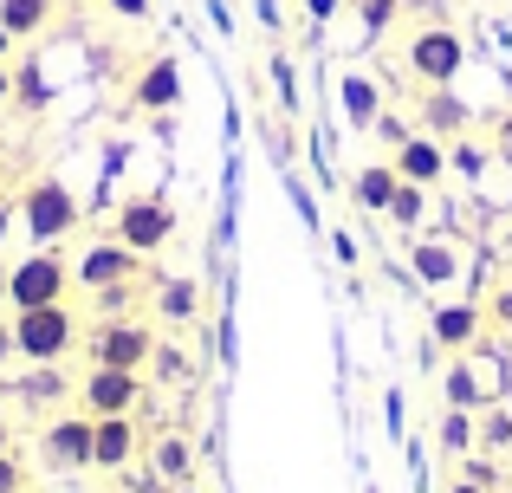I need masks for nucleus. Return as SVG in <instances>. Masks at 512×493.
<instances>
[{"label": "nucleus", "instance_id": "a211bd4d", "mask_svg": "<svg viewBox=\"0 0 512 493\" xmlns=\"http://www.w3.org/2000/svg\"><path fill=\"white\" fill-rule=\"evenodd\" d=\"M150 474H156V487L195 481V435H182V429L156 435V442H150Z\"/></svg>", "mask_w": 512, "mask_h": 493}, {"label": "nucleus", "instance_id": "9d476101", "mask_svg": "<svg viewBox=\"0 0 512 493\" xmlns=\"http://www.w3.org/2000/svg\"><path fill=\"white\" fill-rule=\"evenodd\" d=\"M143 455V429L137 416H91V468L98 474H124Z\"/></svg>", "mask_w": 512, "mask_h": 493}, {"label": "nucleus", "instance_id": "c9c22d12", "mask_svg": "<svg viewBox=\"0 0 512 493\" xmlns=\"http://www.w3.org/2000/svg\"><path fill=\"white\" fill-rule=\"evenodd\" d=\"M13 221H20V208L7 202V195H0V247H7V234H13Z\"/></svg>", "mask_w": 512, "mask_h": 493}, {"label": "nucleus", "instance_id": "a19ab883", "mask_svg": "<svg viewBox=\"0 0 512 493\" xmlns=\"http://www.w3.org/2000/svg\"><path fill=\"white\" fill-rule=\"evenodd\" d=\"M13 46H20V39H13L7 26H0V65H7V52H13Z\"/></svg>", "mask_w": 512, "mask_h": 493}, {"label": "nucleus", "instance_id": "0eeeda50", "mask_svg": "<svg viewBox=\"0 0 512 493\" xmlns=\"http://www.w3.org/2000/svg\"><path fill=\"white\" fill-rule=\"evenodd\" d=\"M124 279H143V253H130L117 234H98V241L78 247V260H72L78 292H104V286H124Z\"/></svg>", "mask_w": 512, "mask_h": 493}, {"label": "nucleus", "instance_id": "393cba45", "mask_svg": "<svg viewBox=\"0 0 512 493\" xmlns=\"http://www.w3.org/2000/svg\"><path fill=\"white\" fill-rule=\"evenodd\" d=\"M350 13H357V26H363V39H383L389 26L402 20V0H344Z\"/></svg>", "mask_w": 512, "mask_h": 493}, {"label": "nucleus", "instance_id": "473e14b6", "mask_svg": "<svg viewBox=\"0 0 512 493\" xmlns=\"http://www.w3.org/2000/svg\"><path fill=\"white\" fill-rule=\"evenodd\" d=\"M26 487V474H20V461L7 455V448H0V493H20Z\"/></svg>", "mask_w": 512, "mask_h": 493}, {"label": "nucleus", "instance_id": "79ce46f5", "mask_svg": "<svg viewBox=\"0 0 512 493\" xmlns=\"http://www.w3.org/2000/svg\"><path fill=\"white\" fill-rule=\"evenodd\" d=\"M163 493H201V487H195V481H182V487H163Z\"/></svg>", "mask_w": 512, "mask_h": 493}, {"label": "nucleus", "instance_id": "b1692460", "mask_svg": "<svg viewBox=\"0 0 512 493\" xmlns=\"http://www.w3.org/2000/svg\"><path fill=\"white\" fill-rule=\"evenodd\" d=\"M389 221H396L402 234H415L428 221V189L422 182H396V202H389Z\"/></svg>", "mask_w": 512, "mask_h": 493}, {"label": "nucleus", "instance_id": "412c9836", "mask_svg": "<svg viewBox=\"0 0 512 493\" xmlns=\"http://www.w3.org/2000/svg\"><path fill=\"white\" fill-rule=\"evenodd\" d=\"M156 318H163V325H195L201 318V286L195 279H163V286H156Z\"/></svg>", "mask_w": 512, "mask_h": 493}, {"label": "nucleus", "instance_id": "2eb2a0df", "mask_svg": "<svg viewBox=\"0 0 512 493\" xmlns=\"http://www.w3.org/2000/svg\"><path fill=\"white\" fill-rule=\"evenodd\" d=\"M175 104H182V65L169 59H150L137 72V85H130V111H150V117H163V111H175Z\"/></svg>", "mask_w": 512, "mask_h": 493}, {"label": "nucleus", "instance_id": "4468645a", "mask_svg": "<svg viewBox=\"0 0 512 493\" xmlns=\"http://www.w3.org/2000/svg\"><path fill=\"white\" fill-rule=\"evenodd\" d=\"M72 396H78V383L65 377V364H20V377H13V403L20 409H52L59 416Z\"/></svg>", "mask_w": 512, "mask_h": 493}, {"label": "nucleus", "instance_id": "58836bf2", "mask_svg": "<svg viewBox=\"0 0 512 493\" xmlns=\"http://www.w3.org/2000/svg\"><path fill=\"white\" fill-rule=\"evenodd\" d=\"M13 98V65H0V104Z\"/></svg>", "mask_w": 512, "mask_h": 493}, {"label": "nucleus", "instance_id": "c03bdc74", "mask_svg": "<svg viewBox=\"0 0 512 493\" xmlns=\"http://www.w3.org/2000/svg\"><path fill=\"white\" fill-rule=\"evenodd\" d=\"M0 448H7V435H0Z\"/></svg>", "mask_w": 512, "mask_h": 493}, {"label": "nucleus", "instance_id": "423d86ee", "mask_svg": "<svg viewBox=\"0 0 512 493\" xmlns=\"http://www.w3.org/2000/svg\"><path fill=\"white\" fill-rule=\"evenodd\" d=\"M111 234L124 241L130 253H163L169 247V234H175V208L163 202V195H130V202H117V215H111Z\"/></svg>", "mask_w": 512, "mask_h": 493}, {"label": "nucleus", "instance_id": "7c9ffc66", "mask_svg": "<svg viewBox=\"0 0 512 493\" xmlns=\"http://www.w3.org/2000/svg\"><path fill=\"white\" fill-rule=\"evenodd\" d=\"M487 143H493V163H506V169H512V111L493 117V137H487Z\"/></svg>", "mask_w": 512, "mask_h": 493}, {"label": "nucleus", "instance_id": "1a4fd4ad", "mask_svg": "<svg viewBox=\"0 0 512 493\" xmlns=\"http://www.w3.org/2000/svg\"><path fill=\"white\" fill-rule=\"evenodd\" d=\"M39 455H46V468L59 474H78L91 468V416L85 409H72V416H46V429H39Z\"/></svg>", "mask_w": 512, "mask_h": 493}, {"label": "nucleus", "instance_id": "9b49d317", "mask_svg": "<svg viewBox=\"0 0 512 493\" xmlns=\"http://www.w3.org/2000/svg\"><path fill=\"white\" fill-rule=\"evenodd\" d=\"M409 273L422 279V286L454 292V286L467 279V247L454 241V234H422V241L409 247Z\"/></svg>", "mask_w": 512, "mask_h": 493}, {"label": "nucleus", "instance_id": "c85d7f7f", "mask_svg": "<svg viewBox=\"0 0 512 493\" xmlns=\"http://www.w3.org/2000/svg\"><path fill=\"white\" fill-rule=\"evenodd\" d=\"M487 156H493V143H487V150H480L474 137H461V143H454V150H448V163H461V176H480V169H487Z\"/></svg>", "mask_w": 512, "mask_h": 493}, {"label": "nucleus", "instance_id": "20e7f679", "mask_svg": "<svg viewBox=\"0 0 512 493\" xmlns=\"http://www.w3.org/2000/svg\"><path fill=\"white\" fill-rule=\"evenodd\" d=\"M156 344H163V338H156L137 312H130V318H91V325H85V357H91V364H111V370H143V377H150Z\"/></svg>", "mask_w": 512, "mask_h": 493}, {"label": "nucleus", "instance_id": "ea45409f", "mask_svg": "<svg viewBox=\"0 0 512 493\" xmlns=\"http://www.w3.org/2000/svg\"><path fill=\"white\" fill-rule=\"evenodd\" d=\"M7 279H13V266H7V253H0V305H7Z\"/></svg>", "mask_w": 512, "mask_h": 493}, {"label": "nucleus", "instance_id": "7ed1b4c3", "mask_svg": "<svg viewBox=\"0 0 512 493\" xmlns=\"http://www.w3.org/2000/svg\"><path fill=\"white\" fill-rule=\"evenodd\" d=\"M13 208H20V228H26V241H33V247H59V241H72V234H78V195L65 189L59 176L26 182V195Z\"/></svg>", "mask_w": 512, "mask_h": 493}, {"label": "nucleus", "instance_id": "39448f33", "mask_svg": "<svg viewBox=\"0 0 512 493\" xmlns=\"http://www.w3.org/2000/svg\"><path fill=\"white\" fill-rule=\"evenodd\" d=\"M72 299V260L59 247H33L26 260H13V279H7V305L13 312H33V305H59Z\"/></svg>", "mask_w": 512, "mask_h": 493}, {"label": "nucleus", "instance_id": "f8f14e48", "mask_svg": "<svg viewBox=\"0 0 512 493\" xmlns=\"http://www.w3.org/2000/svg\"><path fill=\"white\" fill-rule=\"evenodd\" d=\"M467 124H474V111H467V98L454 85H428L422 104H415V130H428L435 143H461Z\"/></svg>", "mask_w": 512, "mask_h": 493}, {"label": "nucleus", "instance_id": "f704fd0d", "mask_svg": "<svg viewBox=\"0 0 512 493\" xmlns=\"http://www.w3.org/2000/svg\"><path fill=\"white\" fill-rule=\"evenodd\" d=\"M111 13H124V20H150V0H111Z\"/></svg>", "mask_w": 512, "mask_h": 493}, {"label": "nucleus", "instance_id": "ddd939ff", "mask_svg": "<svg viewBox=\"0 0 512 493\" xmlns=\"http://www.w3.org/2000/svg\"><path fill=\"white\" fill-rule=\"evenodd\" d=\"M389 169H396L402 182H422V189H435V182H448V143H435L428 130H409V137L389 150Z\"/></svg>", "mask_w": 512, "mask_h": 493}, {"label": "nucleus", "instance_id": "2f4dec72", "mask_svg": "<svg viewBox=\"0 0 512 493\" xmlns=\"http://www.w3.org/2000/svg\"><path fill=\"white\" fill-rule=\"evenodd\" d=\"M150 370L156 377H188V357L175 351V344H156V357H150Z\"/></svg>", "mask_w": 512, "mask_h": 493}, {"label": "nucleus", "instance_id": "dca6fc26", "mask_svg": "<svg viewBox=\"0 0 512 493\" xmlns=\"http://www.w3.org/2000/svg\"><path fill=\"white\" fill-rule=\"evenodd\" d=\"M441 390H448V409H467V416H480L487 403H500V390L487 383V364H480V357H467V351L448 364Z\"/></svg>", "mask_w": 512, "mask_h": 493}, {"label": "nucleus", "instance_id": "f03ea898", "mask_svg": "<svg viewBox=\"0 0 512 493\" xmlns=\"http://www.w3.org/2000/svg\"><path fill=\"white\" fill-rule=\"evenodd\" d=\"M461 65H467V39H461L454 20H422L409 39H402V72H409L422 91L428 85H454Z\"/></svg>", "mask_w": 512, "mask_h": 493}, {"label": "nucleus", "instance_id": "f3484780", "mask_svg": "<svg viewBox=\"0 0 512 493\" xmlns=\"http://www.w3.org/2000/svg\"><path fill=\"white\" fill-rule=\"evenodd\" d=\"M480 325H487V312H480V305H467V299H454V305H435V318H428V338H435L448 357H461V351H474Z\"/></svg>", "mask_w": 512, "mask_h": 493}, {"label": "nucleus", "instance_id": "e433bc0d", "mask_svg": "<svg viewBox=\"0 0 512 493\" xmlns=\"http://www.w3.org/2000/svg\"><path fill=\"white\" fill-rule=\"evenodd\" d=\"M338 7H344V0H305V13H312V20H331Z\"/></svg>", "mask_w": 512, "mask_h": 493}, {"label": "nucleus", "instance_id": "f257e3e1", "mask_svg": "<svg viewBox=\"0 0 512 493\" xmlns=\"http://www.w3.org/2000/svg\"><path fill=\"white\" fill-rule=\"evenodd\" d=\"M7 338H13V357H20V364H65L72 351H85V318L72 312V299L33 305V312H13Z\"/></svg>", "mask_w": 512, "mask_h": 493}, {"label": "nucleus", "instance_id": "a18cd8bd", "mask_svg": "<svg viewBox=\"0 0 512 493\" xmlns=\"http://www.w3.org/2000/svg\"><path fill=\"white\" fill-rule=\"evenodd\" d=\"M20 493H26V487H20Z\"/></svg>", "mask_w": 512, "mask_h": 493}, {"label": "nucleus", "instance_id": "37998d69", "mask_svg": "<svg viewBox=\"0 0 512 493\" xmlns=\"http://www.w3.org/2000/svg\"><path fill=\"white\" fill-rule=\"evenodd\" d=\"M506 208H512V189H506Z\"/></svg>", "mask_w": 512, "mask_h": 493}, {"label": "nucleus", "instance_id": "5701e85b", "mask_svg": "<svg viewBox=\"0 0 512 493\" xmlns=\"http://www.w3.org/2000/svg\"><path fill=\"white\" fill-rule=\"evenodd\" d=\"M0 26L13 39H33L39 26H52V0H0Z\"/></svg>", "mask_w": 512, "mask_h": 493}, {"label": "nucleus", "instance_id": "cd10ccee", "mask_svg": "<svg viewBox=\"0 0 512 493\" xmlns=\"http://www.w3.org/2000/svg\"><path fill=\"white\" fill-rule=\"evenodd\" d=\"M480 312H487V325H493V331H500V338L512 344V273H506L500 286L487 292V305H480Z\"/></svg>", "mask_w": 512, "mask_h": 493}, {"label": "nucleus", "instance_id": "4be33fe9", "mask_svg": "<svg viewBox=\"0 0 512 493\" xmlns=\"http://www.w3.org/2000/svg\"><path fill=\"white\" fill-rule=\"evenodd\" d=\"M474 448H487V455H512V409L506 403H487L474 416Z\"/></svg>", "mask_w": 512, "mask_h": 493}, {"label": "nucleus", "instance_id": "a878e982", "mask_svg": "<svg viewBox=\"0 0 512 493\" xmlns=\"http://www.w3.org/2000/svg\"><path fill=\"white\" fill-rule=\"evenodd\" d=\"M137 299H143V279L104 286V292H91V318H130V312H137Z\"/></svg>", "mask_w": 512, "mask_h": 493}, {"label": "nucleus", "instance_id": "c756f323", "mask_svg": "<svg viewBox=\"0 0 512 493\" xmlns=\"http://www.w3.org/2000/svg\"><path fill=\"white\" fill-rule=\"evenodd\" d=\"M13 98H20L26 111H39V104H46V85H39L33 65H20V72H13Z\"/></svg>", "mask_w": 512, "mask_h": 493}, {"label": "nucleus", "instance_id": "72a5a7b5", "mask_svg": "<svg viewBox=\"0 0 512 493\" xmlns=\"http://www.w3.org/2000/svg\"><path fill=\"white\" fill-rule=\"evenodd\" d=\"M376 137H383V143H389V150H396V143H402V137H409V130H402V117H376Z\"/></svg>", "mask_w": 512, "mask_h": 493}, {"label": "nucleus", "instance_id": "6ab92c4d", "mask_svg": "<svg viewBox=\"0 0 512 493\" xmlns=\"http://www.w3.org/2000/svg\"><path fill=\"white\" fill-rule=\"evenodd\" d=\"M338 104H344L350 130H376V117H383V91H376V78H370V72H344Z\"/></svg>", "mask_w": 512, "mask_h": 493}, {"label": "nucleus", "instance_id": "4c0bfd02", "mask_svg": "<svg viewBox=\"0 0 512 493\" xmlns=\"http://www.w3.org/2000/svg\"><path fill=\"white\" fill-rule=\"evenodd\" d=\"M448 493H493L487 481H474V474H461V481H448Z\"/></svg>", "mask_w": 512, "mask_h": 493}, {"label": "nucleus", "instance_id": "aec40b11", "mask_svg": "<svg viewBox=\"0 0 512 493\" xmlns=\"http://www.w3.org/2000/svg\"><path fill=\"white\" fill-rule=\"evenodd\" d=\"M396 169L389 163H370V169H357V176H350V195H357V208L363 215H389V202H396Z\"/></svg>", "mask_w": 512, "mask_h": 493}, {"label": "nucleus", "instance_id": "6e6552de", "mask_svg": "<svg viewBox=\"0 0 512 493\" xmlns=\"http://www.w3.org/2000/svg\"><path fill=\"white\" fill-rule=\"evenodd\" d=\"M143 370H111V364H91L85 377H78V409L85 416H137L143 403Z\"/></svg>", "mask_w": 512, "mask_h": 493}, {"label": "nucleus", "instance_id": "bb28decb", "mask_svg": "<svg viewBox=\"0 0 512 493\" xmlns=\"http://www.w3.org/2000/svg\"><path fill=\"white\" fill-rule=\"evenodd\" d=\"M441 448H448V455H474V416H467V409H448V416H441Z\"/></svg>", "mask_w": 512, "mask_h": 493}]
</instances>
